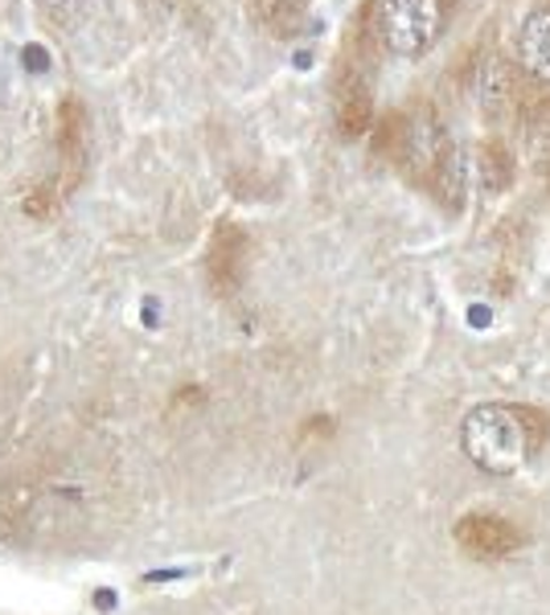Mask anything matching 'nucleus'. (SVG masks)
Here are the masks:
<instances>
[{
  "label": "nucleus",
  "instance_id": "10",
  "mask_svg": "<svg viewBox=\"0 0 550 615\" xmlns=\"http://www.w3.org/2000/svg\"><path fill=\"white\" fill-rule=\"evenodd\" d=\"M538 124H542V136L550 140V103H542V112H538Z\"/></svg>",
  "mask_w": 550,
  "mask_h": 615
},
{
  "label": "nucleus",
  "instance_id": "2",
  "mask_svg": "<svg viewBox=\"0 0 550 615\" xmlns=\"http://www.w3.org/2000/svg\"><path fill=\"white\" fill-rule=\"evenodd\" d=\"M444 4L440 0H378L374 33L394 57H420L440 38Z\"/></svg>",
  "mask_w": 550,
  "mask_h": 615
},
{
  "label": "nucleus",
  "instance_id": "8",
  "mask_svg": "<svg viewBox=\"0 0 550 615\" xmlns=\"http://www.w3.org/2000/svg\"><path fill=\"white\" fill-rule=\"evenodd\" d=\"M480 177H485V185L493 193H501L514 181V160L506 157L501 144H485V152H480Z\"/></svg>",
  "mask_w": 550,
  "mask_h": 615
},
{
  "label": "nucleus",
  "instance_id": "7",
  "mask_svg": "<svg viewBox=\"0 0 550 615\" xmlns=\"http://www.w3.org/2000/svg\"><path fill=\"white\" fill-rule=\"evenodd\" d=\"M255 13H260L267 33H275V38H292V33L305 29L308 4L305 0H255Z\"/></svg>",
  "mask_w": 550,
  "mask_h": 615
},
{
  "label": "nucleus",
  "instance_id": "3",
  "mask_svg": "<svg viewBox=\"0 0 550 615\" xmlns=\"http://www.w3.org/2000/svg\"><path fill=\"white\" fill-rule=\"evenodd\" d=\"M456 542L473 559H506V554L518 550V530L493 513H468L456 526Z\"/></svg>",
  "mask_w": 550,
  "mask_h": 615
},
{
  "label": "nucleus",
  "instance_id": "9",
  "mask_svg": "<svg viewBox=\"0 0 550 615\" xmlns=\"http://www.w3.org/2000/svg\"><path fill=\"white\" fill-rule=\"evenodd\" d=\"M83 4H87V0H38V9L50 13L54 21H71V17H78L83 13Z\"/></svg>",
  "mask_w": 550,
  "mask_h": 615
},
{
  "label": "nucleus",
  "instance_id": "5",
  "mask_svg": "<svg viewBox=\"0 0 550 615\" xmlns=\"http://www.w3.org/2000/svg\"><path fill=\"white\" fill-rule=\"evenodd\" d=\"M518 62L521 71L538 78V83H550V0L538 4L526 13L518 33Z\"/></svg>",
  "mask_w": 550,
  "mask_h": 615
},
{
  "label": "nucleus",
  "instance_id": "1",
  "mask_svg": "<svg viewBox=\"0 0 550 615\" xmlns=\"http://www.w3.org/2000/svg\"><path fill=\"white\" fill-rule=\"evenodd\" d=\"M464 452L468 459L493 476H506L521 468L530 456V431L514 406H477L464 418Z\"/></svg>",
  "mask_w": 550,
  "mask_h": 615
},
{
  "label": "nucleus",
  "instance_id": "6",
  "mask_svg": "<svg viewBox=\"0 0 550 615\" xmlns=\"http://www.w3.org/2000/svg\"><path fill=\"white\" fill-rule=\"evenodd\" d=\"M370 124H374V99H370L362 78H349L337 91V128L346 131V136H362Z\"/></svg>",
  "mask_w": 550,
  "mask_h": 615
},
{
  "label": "nucleus",
  "instance_id": "4",
  "mask_svg": "<svg viewBox=\"0 0 550 615\" xmlns=\"http://www.w3.org/2000/svg\"><path fill=\"white\" fill-rule=\"evenodd\" d=\"M243 255H246V234L234 222H222L210 238V255H205V272H210V284L214 291L231 296L239 279H243Z\"/></svg>",
  "mask_w": 550,
  "mask_h": 615
}]
</instances>
